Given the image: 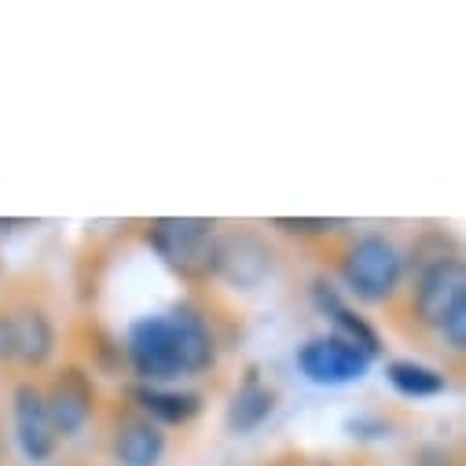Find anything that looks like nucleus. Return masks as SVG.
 Listing matches in <instances>:
<instances>
[{
	"label": "nucleus",
	"mask_w": 466,
	"mask_h": 466,
	"mask_svg": "<svg viewBox=\"0 0 466 466\" xmlns=\"http://www.w3.org/2000/svg\"><path fill=\"white\" fill-rule=\"evenodd\" d=\"M144 243L187 287H206L217 268V220L158 217L144 228Z\"/></svg>",
	"instance_id": "f257e3e1"
},
{
	"label": "nucleus",
	"mask_w": 466,
	"mask_h": 466,
	"mask_svg": "<svg viewBox=\"0 0 466 466\" xmlns=\"http://www.w3.org/2000/svg\"><path fill=\"white\" fill-rule=\"evenodd\" d=\"M334 265H338L341 283L368 305H390L404 290L400 287L404 283V258L386 236H379V231H364V236L345 239L334 250Z\"/></svg>",
	"instance_id": "f03ea898"
},
{
	"label": "nucleus",
	"mask_w": 466,
	"mask_h": 466,
	"mask_svg": "<svg viewBox=\"0 0 466 466\" xmlns=\"http://www.w3.org/2000/svg\"><path fill=\"white\" fill-rule=\"evenodd\" d=\"M56 345L59 330L37 294H0V364L41 371L56 357Z\"/></svg>",
	"instance_id": "7ed1b4c3"
},
{
	"label": "nucleus",
	"mask_w": 466,
	"mask_h": 466,
	"mask_svg": "<svg viewBox=\"0 0 466 466\" xmlns=\"http://www.w3.org/2000/svg\"><path fill=\"white\" fill-rule=\"evenodd\" d=\"M122 345H126V364L137 375V382L166 386V382L184 379L180 345H177L169 312H151V316L133 319Z\"/></svg>",
	"instance_id": "20e7f679"
},
{
	"label": "nucleus",
	"mask_w": 466,
	"mask_h": 466,
	"mask_svg": "<svg viewBox=\"0 0 466 466\" xmlns=\"http://www.w3.org/2000/svg\"><path fill=\"white\" fill-rule=\"evenodd\" d=\"M466 305V268L462 258L415 272L404 294V312L415 319L419 330H441V323Z\"/></svg>",
	"instance_id": "39448f33"
},
{
	"label": "nucleus",
	"mask_w": 466,
	"mask_h": 466,
	"mask_svg": "<svg viewBox=\"0 0 466 466\" xmlns=\"http://www.w3.org/2000/svg\"><path fill=\"white\" fill-rule=\"evenodd\" d=\"M41 393H45V408H48L56 437H77L99 411V393L85 364L56 368L52 379L41 382Z\"/></svg>",
	"instance_id": "423d86ee"
},
{
	"label": "nucleus",
	"mask_w": 466,
	"mask_h": 466,
	"mask_svg": "<svg viewBox=\"0 0 466 466\" xmlns=\"http://www.w3.org/2000/svg\"><path fill=\"white\" fill-rule=\"evenodd\" d=\"M272 247L254 228L217 231V268L213 276L236 290H258L272 276Z\"/></svg>",
	"instance_id": "0eeeda50"
},
{
	"label": "nucleus",
	"mask_w": 466,
	"mask_h": 466,
	"mask_svg": "<svg viewBox=\"0 0 466 466\" xmlns=\"http://www.w3.org/2000/svg\"><path fill=\"white\" fill-rule=\"evenodd\" d=\"M298 371L316 386L338 390L349 382H360L371 371V357H364L360 349H353L334 334H319L298 349Z\"/></svg>",
	"instance_id": "6e6552de"
},
{
	"label": "nucleus",
	"mask_w": 466,
	"mask_h": 466,
	"mask_svg": "<svg viewBox=\"0 0 466 466\" xmlns=\"http://www.w3.org/2000/svg\"><path fill=\"white\" fill-rule=\"evenodd\" d=\"M12 426H15V444L30 462H48L59 448V437L52 430L45 393L37 379H23L12 393Z\"/></svg>",
	"instance_id": "1a4fd4ad"
},
{
	"label": "nucleus",
	"mask_w": 466,
	"mask_h": 466,
	"mask_svg": "<svg viewBox=\"0 0 466 466\" xmlns=\"http://www.w3.org/2000/svg\"><path fill=\"white\" fill-rule=\"evenodd\" d=\"M309 298H312V309L330 323V334H334V338L349 341V345L360 349V353L371 357V360L382 353V338H379V330H375L353 305L341 298V290H338L327 276H316V279H312Z\"/></svg>",
	"instance_id": "9d476101"
},
{
	"label": "nucleus",
	"mask_w": 466,
	"mask_h": 466,
	"mask_svg": "<svg viewBox=\"0 0 466 466\" xmlns=\"http://www.w3.org/2000/svg\"><path fill=\"white\" fill-rule=\"evenodd\" d=\"M110 455L118 466H158L166 455V430L137 408H126L110 426Z\"/></svg>",
	"instance_id": "9b49d317"
},
{
	"label": "nucleus",
	"mask_w": 466,
	"mask_h": 466,
	"mask_svg": "<svg viewBox=\"0 0 466 466\" xmlns=\"http://www.w3.org/2000/svg\"><path fill=\"white\" fill-rule=\"evenodd\" d=\"M276 404H279L276 386H268L258 368H247L236 393H231V400H228L224 422H228L231 433H254L276 415Z\"/></svg>",
	"instance_id": "f8f14e48"
},
{
	"label": "nucleus",
	"mask_w": 466,
	"mask_h": 466,
	"mask_svg": "<svg viewBox=\"0 0 466 466\" xmlns=\"http://www.w3.org/2000/svg\"><path fill=\"white\" fill-rule=\"evenodd\" d=\"M129 400L140 415H147L158 426H187L198 411H202V397L198 393H184V390H166V386H147V382H133Z\"/></svg>",
	"instance_id": "ddd939ff"
},
{
	"label": "nucleus",
	"mask_w": 466,
	"mask_h": 466,
	"mask_svg": "<svg viewBox=\"0 0 466 466\" xmlns=\"http://www.w3.org/2000/svg\"><path fill=\"white\" fill-rule=\"evenodd\" d=\"M74 341L81 345L85 360H88L96 371H103V375H122V368H129V364H126V345L114 338L103 323H96V319H85V323L77 327Z\"/></svg>",
	"instance_id": "4468645a"
},
{
	"label": "nucleus",
	"mask_w": 466,
	"mask_h": 466,
	"mask_svg": "<svg viewBox=\"0 0 466 466\" xmlns=\"http://www.w3.org/2000/svg\"><path fill=\"white\" fill-rule=\"evenodd\" d=\"M386 382L408 397V400H426V397H441L448 390V379L444 371H433L426 364H415V360H390L386 364Z\"/></svg>",
	"instance_id": "2eb2a0df"
},
{
	"label": "nucleus",
	"mask_w": 466,
	"mask_h": 466,
	"mask_svg": "<svg viewBox=\"0 0 466 466\" xmlns=\"http://www.w3.org/2000/svg\"><path fill=\"white\" fill-rule=\"evenodd\" d=\"M448 261H459V243L441 228H426L422 236L411 243V254L404 261V272H426V268H437V265H448Z\"/></svg>",
	"instance_id": "dca6fc26"
},
{
	"label": "nucleus",
	"mask_w": 466,
	"mask_h": 466,
	"mask_svg": "<svg viewBox=\"0 0 466 466\" xmlns=\"http://www.w3.org/2000/svg\"><path fill=\"white\" fill-rule=\"evenodd\" d=\"M276 231H283V236L290 239H301V243H319V239H330L338 228H345V220H323V217H276L272 220Z\"/></svg>",
	"instance_id": "f3484780"
},
{
	"label": "nucleus",
	"mask_w": 466,
	"mask_h": 466,
	"mask_svg": "<svg viewBox=\"0 0 466 466\" xmlns=\"http://www.w3.org/2000/svg\"><path fill=\"white\" fill-rule=\"evenodd\" d=\"M345 430L353 437H364V441H379V437H390V419L375 415V411H364L357 419H345Z\"/></svg>",
	"instance_id": "a211bd4d"
},
{
	"label": "nucleus",
	"mask_w": 466,
	"mask_h": 466,
	"mask_svg": "<svg viewBox=\"0 0 466 466\" xmlns=\"http://www.w3.org/2000/svg\"><path fill=\"white\" fill-rule=\"evenodd\" d=\"M441 341H444V349H448V353H462V345H466V305L462 309H455L444 323H441Z\"/></svg>",
	"instance_id": "6ab92c4d"
},
{
	"label": "nucleus",
	"mask_w": 466,
	"mask_h": 466,
	"mask_svg": "<svg viewBox=\"0 0 466 466\" xmlns=\"http://www.w3.org/2000/svg\"><path fill=\"white\" fill-rule=\"evenodd\" d=\"M294 466H341V462H338V459H312V462H301V459H298Z\"/></svg>",
	"instance_id": "aec40b11"
},
{
	"label": "nucleus",
	"mask_w": 466,
	"mask_h": 466,
	"mask_svg": "<svg viewBox=\"0 0 466 466\" xmlns=\"http://www.w3.org/2000/svg\"><path fill=\"white\" fill-rule=\"evenodd\" d=\"M15 228H30V220H0V231H15Z\"/></svg>",
	"instance_id": "412c9836"
}]
</instances>
